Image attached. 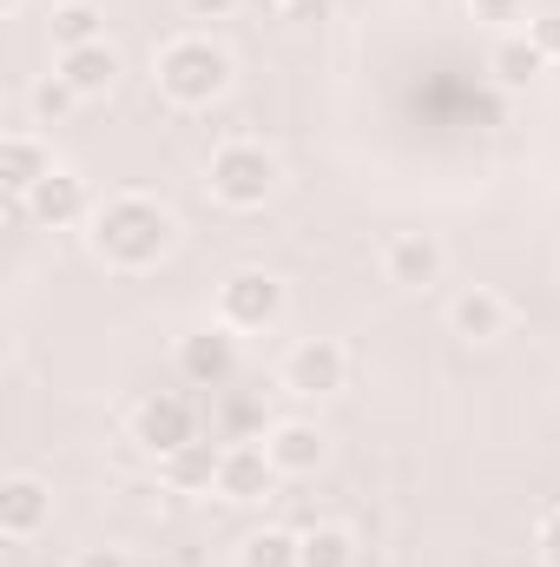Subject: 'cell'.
Instances as JSON below:
<instances>
[{"instance_id":"23","label":"cell","mask_w":560,"mask_h":567,"mask_svg":"<svg viewBox=\"0 0 560 567\" xmlns=\"http://www.w3.org/2000/svg\"><path fill=\"white\" fill-rule=\"evenodd\" d=\"M528 40H535L548 60H560V13H535V20H528Z\"/></svg>"},{"instance_id":"17","label":"cell","mask_w":560,"mask_h":567,"mask_svg":"<svg viewBox=\"0 0 560 567\" xmlns=\"http://www.w3.org/2000/svg\"><path fill=\"white\" fill-rule=\"evenodd\" d=\"M46 40H53V53L100 47V40H106V13H100L93 0H60V7L46 13Z\"/></svg>"},{"instance_id":"20","label":"cell","mask_w":560,"mask_h":567,"mask_svg":"<svg viewBox=\"0 0 560 567\" xmlns=\"http://www.w3.org/2000/svg\"><path fill=\"white\" fill-rule=\"evenodd\" d=\"M303 567H356V535L336 522H317L303 535Z\"/></svg>"},{"instance_id":"10","label":"cell","mask_w":560,"mask_h":567,"mask_svg":"<svg viewBox=\"0 0 560 567\" xmlns=\"http://www.w3.org/2000/svg\"><path fill=\"white\" fill-rule=\"evenodd\" d=\"M448 271V251H442V238H428V231H396L390 245H383V278L396 284V290H435Z\"/></svg>"},{"instance_id":"1","label":"cell","mask_w":560,"mask_h":567,"mask_svg":"<svg viewBox=\"0 0 560 567\" xmlns=\"http://www.w3.org/2000/svg\"><path fill=\"white\" fill-rule=\"evenodd\" d=\"M86 238H93V258L100 265H113V271H152V265L172 258L178 218L158 198H145V192H120V198H106L93 212V231Z\"/></svg>"},{"instance_id":"14","label":"cell","mask_w":560,"mask_h":567,"mask_svg":"<svg viewBox=\"0 0 560 567\" xmlns=\"http://www.w3.org/2000/svg\"><path fill=\"white\" fill-rule=\"evenodd\" d=\"M323 449H330V435L317 423H271L265 429V455L278 462V475H317Z\"/></svg>"},{"instance_id":"15","label":"cell","mask_w":560,"mask_h":567,"mask_svg":"<svg viewBox=\"0 0 560 567\" xmlns=\"http://www.w3.org/2000/svg\"><path fill=\"white\" fill-rule=\"evenodd\" d=\"M218 462H225V449H211V442L198 435V442H185L178 455H165L158 475H165L172 495H211V488H218Z\"/></svg>"},{"instance_id":"27","label":"cell","mask_w":560,"mask_h":567,"mask_svg":"<svg viewBox=\"0 0 560 567\" xmlns=\"http://www.w3.org/2000/svg\"><path fill=\"white\" fill-rule=\"evenodd\" d=\"M20 7H27V0H0V13H7V20H13V13H20Z\"/></svg>"},{"instance_id":"19","label":"cell","mask_w":560,"mask_h":567,"mask_svg":"<svg viewBox=\"0 0 560 567\" xmlns=\"http://www.w3.org/2000/svg\"><path fill=\"white\" fill-rule=\"evenodd\" d=\"M238 567H303V535H290V528H251L238 542Z\"/></svg>"},{"instance_id":"2","label":"cell","mask_w":560,"mask_h":567,"mask_svg":"<svg viewBox=\"0 0 560 567\" xmlns=\"http://www.w3.org/2000/svg\"><path fill=\"white\" fill-rule=\"evenodd\" d=\"M152 80L178 113H205L231 93V53L205 33H178L152 53Z\"/></svg>"},{"instance_id":"6","label":"cell","mask_w":560,"mask_h":567,"mask_svg":"<svg viewBox=\"0 0 560 567\" xmlns=\"http://www.w3.org/2000/svg\"><path fill=\"white\" fill-rule=\"evenodd\" d=\"M350 383V350L336 337H303L290 357H283V390L303 396V403H323Z\"/></svg>"},{"instance_id":"18","label":"cell","mask_w":560,"mask_h":567,"mask_svg":"<svg viewBox=\"0 0 560 567\" xmlns=\"http://www.w3.org/2000/svg\"><path fill=\"white\" fill-rule=\"evenodd\" d=\"M548 66H554V60H548V53H541V47H535L528 33H508V40H501V47L488 53V73H495V80H501L508 93H528V86H535V80H541Z\"/></svg>"},{"instance_id":"24","label":"cell","mask_w":560,"mask_h":567,"mask_svg":"<svg viewBox=\"0 0 560 567\" xmlns=\"http://www.w3.org/2000/svg\"><path fill=\"white\" fill-rule=\"evenodd\" d=\"M535 555H541V567H560V508H548V522L535 535Z\"/></svg>"},{"instance_id":"12","label":"cell","mask_w":560,"mask_h":567,"mask_svg":"<svg viewBox=\"0 0 560 567\" xmlns=\"http://www.w3.org/2000/svg\"><path fill=\"white\" fill-rule=\"evenodd\" d=\"M53 522V488L40 475H7L0 482V535L7 542H33Z\"/></svg>"},{"instance_id":"7","label":"cell","mask_w":560,"mask_h":567,"mask_svg":"<svg viewBox=\"0 0 560 567\" xmlns=\"http://www.w3.org/2000/svg\"><path fill=\"white\" fill-rule=\"evenodd\" d=\"M178 377L191 390H231L238 383V330H225V323L185 330L178 337Z\"/></svg>"},{"instance_id":"4","label":"cell","mask_w":560,"mask_h":567,"mask_svg":"<svg viewBox=\"0 0 560 567\" xmlns=\"http://www.w3.org/2000/svg\"><path fill=\"white\" fill-rule=\"evenodd\" d=\"M283 310H290V290L271 271H231L218 284V323L238 330V337H258V330H278Z\"/></svg>"},{"instance_id":"11","label":"cell","mask_w":560,"mask_h":567,"mask_svg":"<svg viewBox=\"0 0 560 567\" xmlns=\"http://www.w3.org/2000/svg\"><path fill=\"white\" fill-rule=\"evenodd\" d=\"M508 297L495 290V284H468V290H455L448 297V330L462 337V343H495V337H508Z\"/></svg>"},{"instance_id":"22","label":"cell","mask_w":560,"mask_h":567,"mask_svg":"<svg viewBox=\"0 0 560 567\" xmlns=\"http://www.w3.org/2000/svg\"><path fill=\"white\" fill-rule=\"evenodd\" d=\"M475 7V20H488V27H508V20H535L528 13V0H468Z\"/></svg>"},{"instance_id":"8","label":"cell","mask_w":560,"mask_h":567,"mask_svg":"<svg viewBox=\"0 0 560 567\" xmlns=\"http://www.w3.org/2000/svg\"><path fill=\"white\" fill-rule=\"evenodd\" d=\"M27 218L33 225H46V231H66V225H93V192H86V178L80 172H66V165H53L27 198Z\"/></svg>"},{"instance_id":"9","label":"cell","mask_w":560,"mask_h":567,"mask_svg":"<svg viewBox=\"0 0 560 567\" xmlns=\"http://www.w3.org/2000/svg\"><path fill=\"white\" fill-rule=\"evenodd\" d=\"M278 462L265 455V449H251V442H231L225 449V462H218V488L211 495H225L231 508H258V502H271L278 495Z\"/></svg>"},{"instance_id":"21","label":"cell","mask_w":560,"mask_h":567,"mask_svg":"<svg viewBox=\"0 0 560 567\" xmlns=\"http://www.w3.org/2000/svg\"><path fill=\"white\" fill-rule=\"evenodd\" d=\"M73 106H86V100H80V93H73L66 80H60V73H46V80L33 86V113H40V126H60V120H66Z\"/></svg>"},{"instance_id":"16","label":"cell","mask_w":560,"mask_h":567,"mask_svg":"<svg viewBox=\"0 0 560 567\" xmlns=\"http://www.w3.org/2000/svg\"><path fill=\"white\" fill-rule=\"evenodd\" d=\"M46 172H53V152L33 133H7L0 140V185H7V198H27Z\"/></svg>"},{"instance_id":"13","label":"cell","mask_w":560,"mask_h":567,"mask_svg":"<svg viewBox=\"0 0 560 567\" xmlns=\"http://www.w3.org/2000/svg\"><path fill=\"white\" fill-rule=\"evenodd\" d=\"M80 100H106L113 86H120V73H126V60H120V47H80V53H60V66H53Z\"/></svg>"},{"instance_id":"3","label":"cell","mask_w":560,"mask_h":567,"mask_svg":"<svg viewBox=\"0 0 560 567\" xmlns=\"http://www.w3.org/2000/svg\"><path fill=\"white\" fill-rule=\"evenodd\" d=\"M205 185H211V198L225 212H258L278 192V158L258 140H225L211 152V165H205Z\"/></svg>"},{"instance_id":"26","label":"cell","mask_w":560,"mask_h":567,"mask_svg":"<svg viewBox=\"0 0 560 567\" xmlns=\"http://www.w3.org/2000/svg\"><path fill=\"white\" fill-rule=\"evenodd\" d=\"M245 0H185V13L191 20H225V13H238Z\"/></svg>"},{"instance_id":"25","label":"cell","mask_w":560,"mask_h":567,"mask_svg":"<svg viewBox=\"0 0 560 567\" xmlns=\"http://www.w3.org/2000/svg\"><path fill=\"white\" fill-rule=\"evenodd\" d=\"M73 567H133V561H126V548H80Z\"/></svg>"},{"instance_id":"28","label":"cell","mask_w":560,"mask_h":567,"mask_svg":"<svg viewBox=\"0 0 560 567\" xmlns=\"http://www.w3.org/2000/svg\"><path fill=\"white\" fill-rule=\"evenodd\" d=\"M278 7H297V0H278Z\"/></svg>"},{"instance_id":"5","label":"cell","mask_w":560,"mask_h":567,"mask_svg":"<svg viewBox=\"0 0 560 567\" xmlns=\"http://www.w3.org/2000/svg\"><path fill=\"white\" fill-rule=\"evenodd\" d=\"M133 442H139L145 455H178L185 442H198V410H191V396H178V390H152L133 403Z\"/></svg>"}]
</instances>
